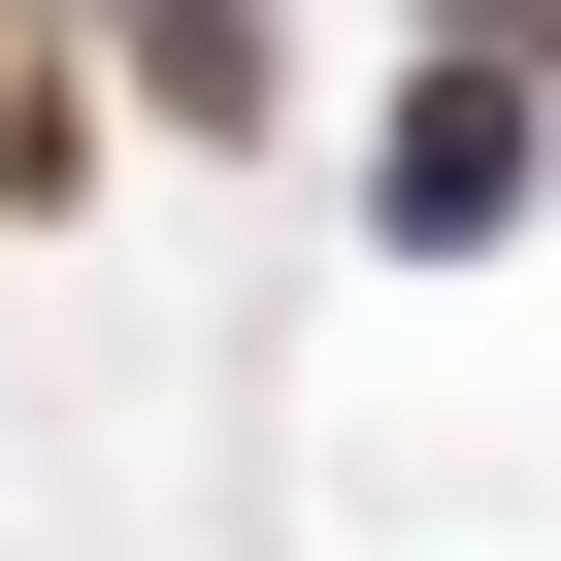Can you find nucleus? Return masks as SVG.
I'll return each instance as SVG.
<instances>
[{
	"label": "nucleus",
	"mask_w": 561,
	"mask_h": 561,
	"mask_svg": "<svg viewBox=\"0 0 561 561\" xmlns=\"http://www.w3.org/2000/svg\"><path fill=\"white\" fill-rule=\"evenodd\" d=\"M528 198H561V67H462V34H430L397 133H364V231H397V264H495Z\"/></svg>",
	"instance_id": "1"
},
{
	"label": "nucleus",
	"mask_w": 561,
	"mask_h": 561,
	"mask_svg": "<svg viewBox=\"0 0 561 561\" xmlns=\"http://www.w3.org/2000/svg\"><path fill=\"white\" fill-rule=\"evenodd\" d=\"M100 133H133V100H100V0H0V231H67Z\"/></svg>",
	"instance_id": "2"
},
{
	"label": "nucleus",
	"mask_w": 561,
	"mask_h": 561,
	"mask_svg": "<svg viewBox=\"0 0 561 561\" xmlns=\"http://www.w3.org/2000/svg\"><path fill=\"white\" fill-rule=\"evenodd\" d=\"M100 100L133 133H264V0H100Z\"/></svg>",
	"instance_id": "3"
}]
</instances>
